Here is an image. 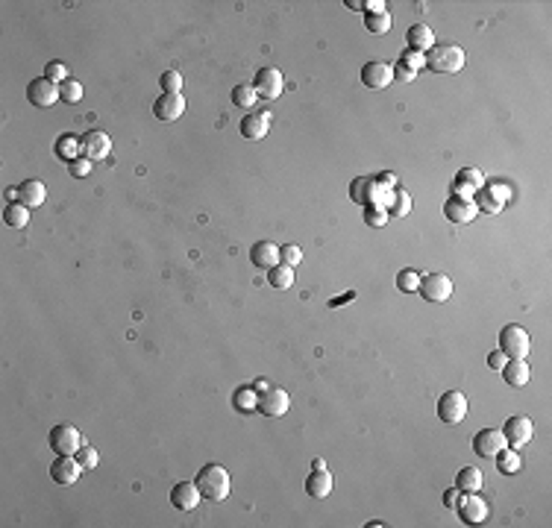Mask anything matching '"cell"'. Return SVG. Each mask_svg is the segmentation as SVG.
<instances>
[{"instance_id":"obj_21","label":"cell","mask_w":552,"mask_h":528,"mask_svg":"<svg viewBox=\"0 0 552 528\" xmlns=\"http://www.w3.org/2000/svg\"><path fill=\"white\" fill-rule=\"evenodd\" d=\"M250 262L262 270H270L279 264V246L274 241H256L250 250Z\"/></svg>"},{"instance_id":"obj_47","label":"cell","mask_w":552,"mask_h":528,"mask_svg":"<svg viewBox=\"0 0 552 528\" xmlns=\"http://www.w3.org/2000/svg\"><path fill=\"white\" fill-rule=\"evenodd\" d=\"M417 74H411V70L408 68H403V65H394V79H399V82H411V79H415Z\"/></svg>"},{"instance_id":"obj_39","label":"cell","mask_w":552,"mask_h":528,"mask_svg":"<svg viewBox=\"0 0 552 528\" xmlns=\"http://www.w3.org/2000/svg\"><path fill=\"white\" fill-rule=\"evenodd\" d=\"M44 77L50 79V82H56V86H62L65 79H70V70H68V65H65V62H47V68H44Z\"/></svg>"},{"instance_id":"obj_4","label":"cell","mask_w":552,"mask_h":528,"mask_svg":"<svg viewBox=\"0 0 552 528\" xmlns=\"http://www.w3.org/2000/svg\"><path fill=\"white\" fill-rule=\"evenodd\" d=\"M47 443H50V449L56 455H77L82 449V434H79V429L62 422V426H53L50 429V438H47Z\"/></svg>"},{"instance_id":"obj_46","label":"cell","mask_w":552,"mask_h":528,"mask_svg":"<svg viewBox=\"0 0 552 528\" xmlns=\"http://www.w3.org/2000/svg\"><path fill=\"white\" fill-rule=\"evenodd\" d=\"M505 361H508V358H505L502 352L497 349V352H491V355H488V367H491V370H502V367H505Z\"/></svg>"},{"instance_id":"obj_30","label":"cell","mask_w":552,"mask_h":528,"mask_svg":"<svg viewBox=\"0 0 552 528\" xmlns=\"http://www.w3.org/2000/svg\"><path fill=\"white\" fill-rule=\"evenodd\" d=\"M267 282H270V288H276V291H288L294 285V267H288V264L270 267L267 270Z\"/></svg>"},{"instance_id":"obj_16","label":"cell","mask_w":552,"mask_h":528,"mask_svg":"<svg viewBox=\"0 0 552 528\" xmlns=\"http://www.w3.org/2000/svg\"><path fill=\"white\" fill-rule=\"evenodd\" d=\"M200 490L194 481H176V485L171 487V505L176 511H194L200 505Z\"/></svg>"},{"instance_id":"obj_8","label":"cell","mask_w":552,"mask_h":528,"mask_svg":"<svg viewBox=\"0 0 552 528\" xmlns=\"http://www.w3.org/2000/svg\"><path fill=\"white\" fill-rule=\"evenodd\" d=\"M288 408H291V396H288V391H282V387H267L265 393H258V405H256L258 414L282 417V414H288Z\"/></svg>"},{"instance_id":"obj_6","label":"cell","mask_w":552,"mask_h":528,"mask_svg":"<svg viewBox=\"0 0 552 528\" xmlns=\"http://www.w3.org/2000/svg\"><path fill=\"white\" fill-rule=\"evenodd\" d=\"M253 88L262 100H279L282 88H285V79H282V70L279 68H258L256 70V79H253Z\"/></svg>"},{"instance_id":"obj_44","label":"cell","mask_w":552,"mask_h":528,"mask_svg":"<svg viewBox=\"0 0 552 528\" xmlns=\"http://www.w3.org/2000/svg\"><path fill=\"white\" fill-rule=\"evenodd\" d=\"M476 208L488 211V215H497V211L502 208V199H497L491 191H482V194H479V206H476Z\"/></svg>"},{"instance_id":"obj_53","label":"cell","mask_w":552,"mask_h":528,"mask_svg":"<svg viewBox=\"0 0 552 528\" xmlns=\"http://www.w3.org/2000/svg\"><path fill=\"white\" fill-rule=\"evenodd\" d=\"M6 199H9V203H18V188H9V191H6Z\"/></svg>"},{"instance_id":"obj_28","label":"cell","mask_w":552,"mask_h":528,"mask_svg":"<svg viewBox=\"0 0 552 528\" xmlns=\"http://www.w3.org/2000/svg\"><path fill=\"white\" fill-rule=\"evenodd\" d=\"M373 191H376V182L370 179V176H359V179H352V185H350L352 199L361 203V206H370L373 203Z\"/></svg>"},{"instance_id":"obj_37","label":"cell","mask_w":552,"mask_h":528,"mask_svg":"<svg viewBox=\"0 0 552 528\" xmlns=\"http://www.w3.org/2000/svg\"><path fill=\"white\" fill-rule=\"evenodd\" d=\"M399 65L408 68L411 74H420V68H426V53H417V50H406L399 56Z\"/></svg>"},{"instance_id":"obj_18","label":"cell","mask_w":552,"mask_h":528,"mask_svg":"<svg viewBox=\"0 0 552 528\" xmlns=\"http://www.w3.org/2000/svg\"><path fill=\"white\" fill-rule=\"evenodd\" d=\"M476 203H473V199H467V197H450V199H446V206H444V215L446 217H450L453 223H470V220H473L476 217Z\"/></svg>"},{"instance_id":"obj_38","label":"cell","mask_w":552,"mask_h":528,"mask_svg":"<svg viewBox=\"0 0 552 528\" xmlns=\"http://www.w3.org/2000/svg\"><path fill=\"white\" fill-rule=\"evenodd\" d=\"M408 211H411V197H408V191H397L394 199H391V211H388V215H391V217H406Z\"/></svg>"},{"instance_id":"obj_5","label":"cell","mask_w":552,"mask_h":528,"mask_svg":"<svg viewBox=\"0 0 552 528\" xmlns=\"http://www.w3.org/2000/svg\"><path fill=\"white\" fill-rule=\"evenodd\" d=\"M417 291L426 302H446L453 297V279L444 273H426V276H420Z\"/></svg>"},{"instance_id":"obj_31","label":"cell","mask_w":552,"mask_h":528,"mask_svg":"<svg viewBox=\"0 0 552 528\" xmlns=\"http://www.w3.org/2000/svg\"><path fill=\"white\" fill-rule=\"evenodd\" d=\"M493 458H497V469H499L502 476H514L517 469L523 467V461H520V455H517V449H508V446H505V449H499Z\"/></svg>"},{"instance_id":"obj_1","label":"cell","mask_w":552,"mask_h":528,"mask_svg":"<svg viewBox=\"0 0 552 528\" xmlns=\"http://www.w3.org/2000/svg\"><path fill=\"white\" fill-rule=\"evenodd\" d=\"M194 485H197V490H200V496H203V499H211V502L229 499V487H232L229 485V473L220 464H206L197 473Z\"/></svg>"},{"instance_id":"obj_7","label":"cell","mask_w":552,"mask_h":528,"mask_svg":"<svg viewBox=\"0 0 552 528\" xmlns=\"http://www.w3.org/2000/svg\"><path fill=\"white\" fill-rule=\"evenodd\" d=\"M438 417L446 422V426H455L467 417V396L461 391H446L438 399Z\"/></svg>"},{"instance_id":"obj_19","label":"cell","mask_w":552,"mask_h":528,"mask_svg":"<svg viewBox=\"0 0 552 528\" xmlns=\"http://www.w3.org/2000/svg\"><path fill=\"white\" fill-rule=\"evenodd\" d=\"M270 129V115L267 112H250L241 121V135L247 141H262Z\"/></svg>"},{"instance_id":"obj_54","label":"cell","mask_w":552,"mask_h":528,"mask_svg":"<svg viewBox=\"0 0 552 528\" xmlns=\"http://www.w3.org/2000/svg\"><path fill=\"white\" fill-rule=\"evenodd\" d=\"M347 6H350V9H364L361 0H347Z\"/></svg>"},{"instance_id":"obj_17","label":"cell","mask_w":552,"mask_h":528,"mask_svg":"<svg viewBox=\"0 0 552 528\" xmlns=\"http://www.w3.org/2000/svg\"><path fill=\"white\" fill-rule=\"evenodd\" d=\"M505 434H502V429H482L476 438H473V452L476 455H482V458H488V455H497L499 449H505Z\"/></svg>"},{"instance_id":"obj_52","label":"cell","mask_w":552,"mask_h":528,"mask_svg":"<svg viewBox=\"0 0 552 528\" xmlns=\"http://www.w3.org/2000/svg\"><path fill=\"white\" fill-rule=\"evenodd\" d=\"M253 387H256V391H258V393H265V391H267V387H270V384H267V379H256V382H253Z\"/></svg>"},{"instance_id":"obj_41","label":"cell","mask_w":552,"mask_h":528,"mask_svg":"<svg viewBox=\"0 0 552 528\" xmlns=\"http://www.w3.org/2000/svg\"><path fill=\"white\" fill-rule=\"evenodd\" d=\"M300 262H303V250H300V246H294V244H285V246H279V264L297 267Z\"/></svg>"},{"instance_id":"obj_48","label":"cell","mask_w":552,"mask_h":528,"mask_svg":"<svg viewBox=\"0 0 552 528\" xmlns=\"http://www.w3.org/2000/svg\"><path fill=\"white\" fill-rule=\"evenodd\" d=\"M488 191H491L493 197H497V199H502V203L511 197V191H508V188H505V185H488Z\"/></svg>"},{"instance_id":"obj_10","label":"cell","mask_w":552,"mask_h":528,"mask_svg":"<svg viewBox=\"0 0 552 528\" xmlns=\"http://www.w3.org/2000/svg\"><path fill=\"white\" fill-rule=\"evenodd\" d=\"M502 434H505V443H508L511 449H523V446L532 440L535 426L529 417H508L502 426Z\"/></svg>"},{"instance_id":"obj_22","label":"cell","mask_w":552,"mask_h":528,"mask_svg":"<svg viewBox=\"0 0 552 528\" xmlns=\"http://www.w3.org/2000/svg\"><path fill=\"white\" fill-rule=\"evenodd\" d=\"M305 493H309L312 499H326L329 493H332V476H329V469H312V476L305 478Z\"/></svg>"},{"instance_id":"obj_13","label":"cell","mask_w":552,"mask_h":528,"mask_svg":"<svg viewBox=\"0 0 552 528\" xmlns=\"http://www.w3.org/2000/svg\"><path fill=\"white\" fill-rule=\"evenodd\" d=\"M361 82L368 88H388L394 82V68L382 62V59H370V62L361 68Z\"/></svg>"},{"instance_id":"obj_33","label":"cell","mask_w":552,"mask_h":528,"mask_svg":"<svg viewBox=\"0 0 552 528\" xmlns=\"http://www.w3.org/2000/svg\"><path fill=\"white\" fill-rule=\"evenodd\" d=\"M3 220H6V226H15V229L27 226V223H30V208L23 203H9L6 211H3Z\"/></svg>"},{"instance_id":"obj_36","label":"cell","mask_w":552,"mask_h":528,"mask_svg":"<svg viewBox=\"0 0 552 528\" xmlns=\"http://www.w3.org/2000/svg\"><path fill=\"white\" fill-rule=\"evenodd\" d=\"M59 100L65 103H79L82 100V86L77 79H65L62 86H59Z\"/></svg>"},{"instance_id":"obj_2","label":"cell","mask_w":552,"mask_h":528,"mask_svg":"<svg viewBox=\"0 0 552 528\" xmlns=\"http://www.w3.org/2000/svg\"><path fill=\"white\" fill-rule=\"evenodd\" d=\"M467 62V53L458 44H438L426 53V68L432 74H458Z\"/></svg>"},{"instance_id":"obj_23","label":"cell","mask_w":552,"mask_h":528,"mask_svg":"<svg viewBox=\"0 0 552 528\" xmlns=\"http://www.w3.org/2000/svg\"><path fill=\"white\" fill-rule=\"evenodd\" d=\"M406 41H408V50L426 53V50L435 47V32L426 27V23H415V27L406 32Z\"/></svg>"},{"instance_id":"obj_20","label":"cell","mask_w":552,"mask_h":528,"mask_svg":"<svg viewBox=\"0 0 552 528\" xmlns=\"http://www.w3.org/2000/svg\"><path fill=\"white\" fill-rule=\"evenodd\" d=\"M482 188H485V176H482V170H476V168L458 170V176H455V197H467L470 199V194L482 191Z\"/></svg>"},{"instance_id":"obj_9","label":"cell","mask_w":552,"mask_h":528,"mask_svg":"<svg viewBox=\"0 0 552 528\" xmlns=\"http://www.w3.org/2000/svg\"><path fill=\"white\" fill-rule=\"evenodd\" d=\"M455 508L467 525H482L488 520V502L482 496H476V493H461L455 502Z\"/></svg>"},{"instance_id":"obj_34","label":"cell","mask_w":552,"mask_h":528,"mask_svg":"<svg viewBox=\"0 0 552 528\" xmlns=\"http://www.w3.org/2000/svg\"><path fill=\"white\" fill-rule=\"evenodd\" d=\"M256 100H258V94L253 88V82H241V86L232 88V103L241 106V109H253Z\"/></svg>"},{"instance_id":"obj_40","label":"cell","mask_w":552,"mask_h":528,"mask_svg":"<svg viewBox=\"0 0 552 528\" xmlns=\"http://www.w3.org/2000/svg\"><path fill=\"white\" fill-rule=\"evenodd\" d=\"M162 91L164 94H180L182 91V74H180V70H164V74H162Z\"/></svg>"},{"instance_id":"obj_51","label":"cell","mask_w":552,"mask_h":528,"mask_svg":"<svg viewBox=\"0 0 552 528\" xmlns=\"http://www.w3.org/2000/svg\"><path fill=\"white\" fill-rule=\"evenodd\" d=\"M364 12H385V0H370V3H364Z\"/></svg>"},{"instance_id":"obj_27","label":"cell","mask_w":552,"mask_h":528,"mask_svg":"<svg viewBox=\"0 0 552 528\" xmlns=\"http://www.w3.org/2000/svg\"><path fill=\"white\" fill-rule=\"evenodd\" d=\"M232 405L241 411V414H253L256 405H258V391L253 384H241L238 391L232 393Z\"/></svg>"},{"instance_id":"obj_45","label":"cell","mask_w":552,"mask_h":528,"mask_svg":"<svg viewBox=\"0 0 552 528\" xmlns=\"http://www.w3.org/2000/svg\"><path fill=\"white\" fill-rule=\"evenodd\" d=\"M88 173H91V159L79 156V159L70 162V176H77V179H82V176H88Z\"/></svg>"},{"instance_id":"obj_12","label":"cell","mask_w":552,"mask_h":528,"mask_svg":"<svg viewBox=\"0 0 552 528\" xmlns=\"http://www.w3.org/2000/svg\"><path fill=\"white\" fill-rule=\"evenodd\" d=\"M112 153V138L100 133V129H88L86 135H82V156L91 159V162H103L109 159Z\"/></svg>"},{"instance_id":"obj_11","label":"cell","mask_w":552,"mask_h":528,"mask_svg":"<svg viewBox=\"0 0 552 528\" xmlns=\"http://www.w3.org/2000/svg\"><path fill=\"white\" fill-rule=\"evenodd\" d=\"M27 100L35 106V109H47V106L59 103V86L50 82L47 77H35L27 86Z\"/></svg>"},{"instance_id":"obj_24","label":"cell","mask_w":552,"mask_h":528,"mask_svg":"<svg viewBox=\"0 0 552 528\" xmlns=\"http://www.w3.org/2000/svg\"><path fill=\"white\" fill-rule=\"evenodd\" d=\"M44 197H47V188H44V182H39V179H27V182L18 185V203H23L27 208L41 206Z\"/></svg>"},{"instance_id":"obj_25","label":"cell","mask_w":552,"mask_h":528,"mask_svg":"<svg viewBox=\"0 0 552 528\" xmlns=\"http://www.w3.org/2000/svg\"><path fill=\"white\" fill-rule=\"evenodd\" d=\"M502 379L508 382L511 387H523L529 382V364L523 358H508L502 367Z\"/></svg>"},{"instance_id":"obj_3","label":"cell","mask_w":552,"mask_h":528,"mask_svg":"<svg viewBox=\"0 0 552 528\" xmlns=\"http://www.w3.org/2000/svg\"><path fill=\"white\" fill-rule=\"evenodd\" d=\"M529 349H532V338H529V332L523 326L517 323H508L502 326L499 332V352L505 358H526Z\"/></svg>"},{"instance_id":"obj_49","label":"cell","mask_w":552,"mask_h":528,"mask_svg":"<svg viewBox=\"0 0 552 528\" xmlns=\"http://www.w3.org/2000/svg\"><path fill=\"white\" fill-rule=\"evenodd\" d=\"M458 496H461V493H458V487H453V490H446V493H444V505H446V508H455V502H458Z\"/></svg>"},{"instance_id":"obj_29","label":"cell","mask_w":552,"mask_h":528,"mask_svg":"<svg viewBox=\"0 0 552 528\" xmlns=\"http://www.w3.org/2000/svg\"><path fill=\"white\" fill-rule=\"evenodd\" d=\"M455 487H458V493H476L479 487H482V473L476 467H464V469H458V476H455Z\"/></svg>"},{"instance_id":"obj_43","label":"cell","mask_w":552,"mask_h":528,"mask_svg":"<svg viewBox=\"0 0 552 528\" xmlns=\"http://www.w3.org/2000/svg\"><path fill=\"white\" fill-rule=\"evenodd\" d=\"M364 223H368V226H385L388 211L382 206H368V211H364Z\"/></svg>"},{"instance_id":"obj_14","label":"cell","mask_w":552,"mask_h":528,"mask_svg":"<svg viewBox=\"0 0 552 528\" xmlns=\"http://www.w3.org/2000/svg\"><path fill=\"white\" fill-rule=\"evenodd\" d=\"M153 115L159 117L162 124H173L185 115V100L182 94H162V97L153 103Z\"/></svg>"},{"instance_id":"obj_32","label":"cell","mask_w":552,"mask_h":528,"mask_svg":"<svg viewBox=\"0 0 552 528\" xmlns=\"http://www.w3.org/2000/svg\"><path fill=\"white\" fill-rule=\"evenodd\" d=\"M391 23H394V18H391V12H368L364 15V27H368L373 35H385L388 30H391Z\"/></svg>"},{"instance_id":"obj_42","label":"cell","mask_w":552,"mask_h":528,"mask_svg":"<svg viewBox=\"0 0 552 528\" xmlns=\"http://www.w3.org/2000/svg\"><path fill=\"white\" fill-rule=\"evenodd\" d=\"M77 461H79L82 469H94V467H97V461H100V455H97L94 446H82V449L77 452Z\"/></svg>"},{"instance_id":"obj_50","label":"cell","mask_w":552,"mask_h":528,"mask_svg":"<svg viewBox=\"0 0 552 528\" xmlns=\"http://www.w3.org/2000/svg\"><path fill=\"white\" fill-rule=\"evenodd\" d=\"M350 300H356V291H350V293H341V297H335V300L329 302V305H332V309H338V305H344V302H350Z\"/></svg>"},{"instance_id":"obj_26","label":"cell","mask_w":552,"mask_h":528,"mask_svg":"<svg viewBox=\"0 0 552 528\" xmlns=\"http://www.w3.org/2000/svg\"><path fill=\"white\" fill-rule=\"evenodd\" d=\"M56 156L62 159V162H74V159H79L82 156V138H77V135H59L56 138Z\"/></svg>"},{"instance_id":"obj_35","label":"cell","mask_w":552,"mask_h":528,"mask_svg":"<svg viewBox=\"0 0 552 528\" xmlns=\"http://www.w3.org/2000/svg\"><path fill=\"white\" fill-rule=\"evenodd\" d=\"M397 288L403 293H415L420 288V273H417V270H411V267L399 270V273H397Z\"/></svg>"},{"instance_id":"obj_15","label":"cell","mask_w":552,"mask_h":528,"mask_svg":"<svg viewBox=\"0 0 552 528\" xmlns=\"http://www.w3.org/2000/svg\"><path fill=\"white\" fill-rule=\"evenodd\" d=\"M50 476L56 485H74V481L82 476V467L77 461V455H56V461L50 467Z\"/></svg>"}]
</instances>
